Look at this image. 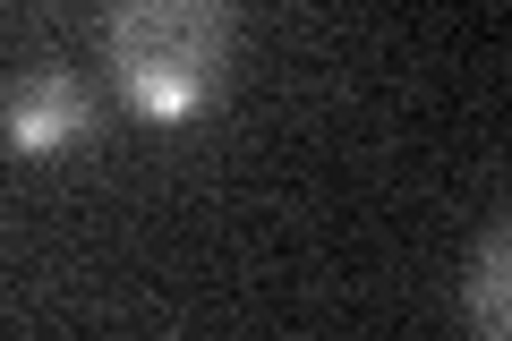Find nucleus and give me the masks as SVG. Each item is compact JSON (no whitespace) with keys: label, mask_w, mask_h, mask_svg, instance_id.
<instances>
[{"label":"nucleus","mask_w":512,"mask_h":341,"mask_svg":"<svg viewBox=\"0 0 512 341\" xmlns=\"http://www.w3.org/2000/svg\"><path fill=\"white\" fill-rule=\"evenodd\" d=\"M239 18L222 0H120L103 18V69L120 103L154 128H188L222 103Z\"/></svg>","instance_id":"obj_1"},{"label":"nucleus","mask_w":512,"mask_h":341,"mask_svg":"<svg viewBox=\"0 0 512 341\" xmlns=\"http://www.w3.org/2000/svg\"><path fill=\"white\" fill-rule=\"evenodd\" d=\"M0 111H9V145L18 154H69V145L94 137V86L77 69H18Z\"/></svg>","instance_id":"obj_2"},{"label":"nucleus","mask_w":512,"mask_h":341,"mask_svg":"<svg viewBox=\"0 0 512 341\" xmlns=\"http://www.w3.org/2000/svg\"><path fill=\"white\" fill-rule=\"evenodd\" d=\"M461 307H470L478 341H512V214L487 222V239L461 265Z\"/></svg>","instance_id":"obj_3"}]
</instances>
